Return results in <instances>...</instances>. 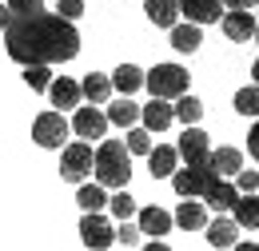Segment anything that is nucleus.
Wrapping results in <instances>:
<instances>
[{"instance_id": "28", "label": "nucleus", "mask_w": 259, "mask_h": 251, "mask_svg": "<svg viewBox=\"0 0 259 251\" xmlns=\"http://www.w3.org/2000/svg\"><path fill=\"white\" fill-rule=\"evenodd\" d=\"M235 112H239V116H251V120H259V88H255V84L235 92Z\"/></svg>"}, {"instance_id": "31", "label": "nucleus", "mask_w": 259, "mask_h": 251, "mask_svg": "<svg viewBox=\"0 0 259 251\" xmlns=\"http://www.w3.org/2000/svg\"><path fill=\"white\" fill-rule=\"evenodd\" d=\"M108 207H112V216H120V220H128V216H136V199H132L128 191H116V195L108 199Z\"/></svg>"}, {"instance_id": "35", "label": "nucleus", "mask_w": 259, "mask_h": 251, "mask_svg": "<svg viewBox=\"0 0 259 251\" xmlns=\"http://www.w3.org/2000/svg\"><path fill=\"white\" fill-rule=\"evenodd\" d=\"M80 12H84V0H60V4H56V16H60V20H68V24H72Z\"/></svg>"}, {"instance_id": "18", "label": "nucleus", "mask_w": 259, "mask_h": 251, "mask_svg": "<svg viewBox=\"0 0 259 251\" xmlns=\"http://www.w3.org/2000/svg\"><path fill=\"white\" fill-rule=\"evenodd\" d=\"M176 168H180V152H176L171 144H160V148H152V152H148V172H152L156 180L176 176Z\"/></svg>"}, {"instance_id": "8", "label": "nucleus", "mask_w": 259, "mask_h": 251, "mask_svg": "<svg viewBox=\"0 0 259 251\" xmlns=\"http://www.w3.org/2000/svg\"><path fill=\"white\" fill-rule=\"evenodd\" d=\"M68 124H72V132H76L84 144H92V140H100V136L108 132V116L100 112L96 104H80V108L72 112V120H68Z\"/></svg>"}, {"instance_id": "20", "label": "nucleus", "mask_w": 259, "mask_h": 251, "mask_svg": "<svg viewBox=\"0 0 259 251\" xmlns=\"http://www.w3.org/2000/svg\"><path fill=\"white\" fill-rule=\"evenodd\" d=\"M211 172H215V176H239V172H243V152H239V148H215V152H211Z\"/></svg>"}, {"instance_id": "16", "label": "nucleus", "mask_w": 259, "mask_h": 251, "mask_svg": "<svg viewBox=\"0 0 259 251\" xmlns=\"http://www.w3.org/2000/svg\"><path fill=\"white\" fill-rule=\"evenodd\" d=\"M220 20H224V36H227V40H235V44L251 40V36H255V24H259L251 12H224Z\"/></svg>"}, {"instance_id": "17", "label": "nucleus", "mask_w": 259, "mask_h": 251, "mask_svg": "<svg viewBox=\"0 0 259 251\" xmlns=\"http://www.w3.org/2000/svg\"><path fill=\"white\" fill-rule=\"evenodd\" d=\"M171 220H176V227H184V231H203V227H207V207H203L199 199H184V203L171 212Z\"/></svg>"}, {"instance_id": "27", "label": "nucleus", "mask_w": 259, "mask_h": 251, "mask_svg": "<svg viewBox=\"0 0 259 251\" xmlns=\"http://www.w3.org/2000/svg\"><path fill=\"white\" fill-rule=\"evenodd\" d=\"M171 108H176V120H184L188 128H195V124H199V116H203V104H199L195 96H180Z\"/></svg>"}, {"instance_id": "36", "label": "nucleus", "mask_w": 259, "mask_h": 251, "mask_svg": "<svg viewBox=\"0 0 259 251\" xmlns=\"http://www.w3.org/2000/svg\"><path fill=\"white\" fill-rule=\"evenodd\" d=\"M247 152L255 156V163H259V120L251 124V132H247Z\"/></svg>"}, {"instance_id": "9", "label": "nucleus", "mask_w": 259, "mask_h": 251, "mask_svg": "<svg viewBox=\"0 0 259 251\" xmlns=\"http://www.w3.org/2000/svg\"><path fill=\"white\" fill-rule=\"evenodd\" d=\"M215 180V172L211 168H176V176H171V184H176V191L184 195V199H203V191H207V184Z\"/></svg>"}, {"instance_id": "21", "label": "nucleus", "mask_w": 259, "mask_h": 251, "mask_svg": "<svg viewBox=\"0 0 259 251\" xmlns=\"http://www.w3.org/2000/svg\"><path fill=\"white\" fill-rule=\"evenodd\" d=\"M140 88H144V72H140L136 64H120V68L112 72V92L132 96V92H140Z\"/></svg>"}, {"instance_id": "22", "label": "nucleus", "mask_w": 259, "mask_h": 251, "mask_svg": "<svg viewBox=\"0 0 259 251\" xmlns=\"http://www.w3.org/2000/svg\"><path fill=\"white\" fill-rule=\"evenodd\" d=\"M104 116H108V124H116V128H132L136 120H140V104H136L132 96H124V100H112Z\"/></svg>"}, {"instance_id": "32", "label": "nucleus", "mask_w": 259, "mask_h": 251, "mask_svg": "<svg viewBox=\"0 0 259 251\" xmlns=\"http://www.w3.org/2000/svg\"><path fill=\"white\" fill-rule=\"evenodd\" d=\"M8 12L12 16H36V12H44V0H8Z\"/></svg>"}, {"instance_id": "39", "label": "nucleus", "mask_w": 259, "mask_h": 251, "mask_svg": "<svg viewBox=\"0 0 259 251\" xmlns=\"http://www.w3.org/2000/svg\"><path fill=\"white\" fill-rule=\"evenodd\" d=\"M144 251H171V247H167L163 239H152V243H148V247H144Z\"/></svg>"}, {"instance_id": "38", "label": "nucleus", "mask_w": 259, "mask_h": 251, "mask_svg": "<svg viewBox=\"0 0 259 251\" xmlns=\"http://www.w3.org/2000/svg\"><path fill=\"white\" fill-rule=\"evenodd\" d=\"M8 20H12V12H8V4H0V32L8 28Z\"/></svg>"}, {"instance_id": "19", "label": "nucleus", "mask_w": 259, "mask_h": 251, "mask_svg": "<svg viewBox=\"0 0 259 251\" xmlns=\"http://www.w3.org/2000/svg\"><path fill=\"white\" fill-rule=\"evenodd\" d=\"M144 12H148L152 24L176 28V20H180V0H144Z\"/></svg>"}, {"instance_id": "43", "label": "nucleus", "mask_w": 259, "mask_h": 251, "mask_svg": "<svg viewBox=\"0 0 259 251\" xmlns=\"http://www.w3.org/2000/svg\"><path fill=\"white\" fill-rule=\"evenodd\" d=\"M255 4H259V0H255Z\"/></svg>"}, {"instance_id": "1", "label": "nucleus", "mask_w": 259, "mask_h": 251, "mask_svg": "<svg viewBox=\"0 0 259 251\" xmlns=\"http://www.w3.org/2000/svg\"><path fill=\"white\" fill-rule=\"evenodd\" d=\"M8 56L24 68H48V64L76 60L80 52V32L76 24L60 20L56 12H36V16H12L4 28Z\"/></svg>"}, {"instance_id": "10", "label": "nucleus", "mask_w": 259, "mask_h": 251, "mask_svg": "<svg viewBox=\"0 0 259 251\" xmlns=\"http://www.w3.org/2000/svg\"><path fill=\"white\" fill-rule=\"evenodd\" d=\"M235 199H239V188L227 184L224 176H215V180L207 184V191H203V207H211V212H220V216H231Z\"/></svg>"}, {"instance_id": "3", "label": "nucleus", "mask_w": 259, "mask_h": 251, "mask_svg": "<svg viewBox=\"0 0 259 251\" xmlns=\"http://www.w3.org/2000/svg\"><path fill=\"white\" fill-rule=\"evenodd\" d=\"M188 68H180V64H156L152 72H144V88L152 92V100H180V96H188Z\"/></svg>"}, {"instance_id": "42", "label": "nucleus", "mask_w": 259, "mask_h": 251, "mask_svg": "<svg viewBox=\"0 0 259 251\" xmlns=\"http://www.w3.org/2000/svg\"><path fill=\"white\" fill-rule=\"evenodd\" d=\"M255 44H259V24H255Z\"/></svg>"}, {"instance_id": "41", "label": "nucleus", "mask_w": 259, "mask_h": 251, "mask_svg": "<svg viewBox=\"0 0 259 251\" xmlns=\"http://www.w3.org/2000/svg\"><path fill=\"white\" fill-rule=\"evenodd\" d=\"M251 76H255V88H259V60L251 64Z\"/></svg>"}, {"instance_id": "24", "label": "nucleus", "mask_w": 259, "mask_h": 251, "mask_svg": "<svg viewBox=\"0 0 259 251\" xmlns=\"http://www.w3.org/2000/svg\"><path fill=\"white\" fill-rule=\"evenodd\" d=\"M231 220L239 223V231L243 227H259V195H239L235 207H231Z\"/></svg>"}, {"instance_id": "12", "label": "nucleus", "mask_w": 259, "mask_h": 251, "mask_svg": "<svg viewBox=\"0 0 259 251\" xmlns=\"http://www.w3.org/2000/svg\"><path fill=\"white\" fill-rule=\"evenodd\" d=\"M180 12L188 24H215L224 16V0H180Z\"/></svg>"}, {"instance_id": "33", "label": "nucleus", "mask_w": 259, "mask_h": 251, "mask_svg": "<svg viewBox=\"0 0 259 251\" xmlns=\"http://www.w3.org/2000/svg\"><path fill=\"white\" fill-rule=\"evenodd\" d=\"M116 243H124V247H136V243H140V227L124 220L120 227H116Z\"/></svg>"}, {"instance_id": "14", "label": "nucleus", "mask_w": 259, "mask_h": 251, "mask_svg": "<svg viewBox=\"0 0 259 251\" xmlns=\"http://www.w3.org/2000/svg\"><path fill=\"white\" fill-rule=\"evenodd\" d=\"M203 231H207V243H211V247H235V243H239V223L235 220H227V216H215V220H207V227H203Z\"/></svg>"}, {"instance_id": "23", "label": "nucleus", "mask_w": 259, "mask_h": 251, "mask_svg": "<svg viewBox=\"0 0 259 251\" xmlns=\"http://www.w3.org/2000/svg\"><path fill=\"white\" fill-rule=\"evenodd\" d=\"M80 92L84 100H92V104H104V100H112V76H100V72H88L84 80H80Z\"/></svg>"}, {"instance_id": "2", "label": "nucleus", "mask_w": 259, "mask_h": 251, "mask_svg": "<svg viewBox=\"0 0 259 251\" xmlns=\"http://www.w3.org/2000/svg\"><path fill=\"white\" fill-rule=\"evenodd\" d=\"M96 184L100 188H128L132 184V152L124 148V140H104L96 148Z\"/></svg>"}, {"instance_id": "30", "label": "nucleus", "mask_w": 259, "mask_h": 251, "mask_svg": "<svg viewBox=\"0 0 259 251\" xmlns=\"http://www.w3.org/2000/svg\"><path fill=\"white\" fill-rule=\"evenodd\" d=\"M24 84H28L32 92H48V88H52V72H48V68H24Z\"/></svg>"}, {"instance_id": "13", "label": "nucleus", "mask_w": 259, "mask_h": 251, "mask_svg": "<svg viewBox=\"0 0 259 251\" xmlns=\"http://www.w3.org/2000/svg\"><path fill=\"white\" fill-rule=\"evenodd\" d=\"M140 120H144V132H163V128L176 124V108L167 100H148L140 108Z\"/></svg>"}, {"instance_id": "37", "label": "nucleus", "mask_w": 259, "mask_h": 251, "mask_svg": "<svg viewBox=\"0 0 259 251\" xmlns=\"http://www.w3.org/2000/svg\"><path fill=\"white\" fill-rule=\"evenodd\" d=\"M224 4H231V12H247V4H255V0H224Z\"/></svg>"}, {"instance_id": "6", "label": "nucleus", "mask_w": 259, "mask_h": 251, "mask_svg": "<svg viewBox=\"0 0 259 251\" xmlns=\"http://www.w3.org/2000/svg\"><path fill=\"white\" fill-rule=\"evenodd\" d=\"M80 239H84V247L88 251H104L116 243V227L108 216H100V212H84V220H80Z\"/></svg>"}, {"instance_id": "40", "label": "nucleus", "mask_w": 259, "mask_h": 251, "mask_svg": "<svg viewBox=\"0 0 259 251\" xmlns=\"http://www.w3.org/2000/svg\"><path fill=\"white\" fill-rule=\"evenodd\" d=\"M231 251H259V243H235Z\"/></svg>"}, {"instance_id": "11", "label": "nucleus", "mask_w": 259, "mask_h": 251, "mask_svg": "<svg viewBox=\"0 0 259 251\" xmlns=\"http://www.w3.org/2000/svg\"><path fill=\"white\" fill-rule=\"evenodd\" d=\"M48 100H52V108H56V112H76V108H80V100H84V92H80V80H68V76L52 80Z\"/></svg>"}, {"instance_id": "26", "label": "nucleus", "mask_w": 259, "mask_h": 251, "mask_svg": "<svg viewBox=\"0 0 259 251\" xmlns=\"http://www.w3.org/2000/svg\"><path fill=\"white\" fill-rule=\"evenodd\" d=\"M108 199H112V195L100 188V184H80V191H76V203H80L84 212H104Z\"/></svg>"}, {"instance_id": "34", "label": "nucleus", "mask_w": 259, "mask_h": 251, "mask_svg": "<svg viewBox=\"0 0 259 251\" xmlns=\"http://www.w3.org/2000/svg\"><path fill=\"white\" fill-rule=\"evenodd\" d=\"M235 188H239V195H255V188H259V172H239L235 176Z\"/></svg>"}, {"instance_id": "4", "label": "nucleus", "mask_w": 259, "mask_h": 251, "mask_svg": "<svg viewBox=\"0 0 259 251\" xmlns=\"http://www.w3.org/2000/svg\"><path fill=\"white\" fill-rule=\"evenodd\" d=\"M92 163H96L92 144H84V140L64 144V156H60V176H64L68 184H84V180L92 176Z\"/></svg>"}, {"instance_id": "7", "label": "nucleus", "mask_w": 259, "mask_h": 251, "mask_svg": "<svg viewBox=\"0 0 259 251\" xmlns=\"http://www.w3.org/2000/svg\"><path fill=\"white\" fill-rule=\"evenodd\" d=\"M176 152L184 159V168H211V144H207V132H199V128H188L180 136Z\"/></svg>"}, {"instance_id": "5", "label": "nucleus", "mask_w": 259, "mask_h": 251, "mask_svg": "<svg viewBox=\"0 0 259 251\" xmlns=\"http://www.w3.org/2000/svg\"><path fill=\"white\" fill-rule=\"evenodd\" d=\"M68 132H72V124L64 120V112H40L32 120V140L40 144V148H64L68 144Z\"/></svg>"}, {"instance_id": "15", "label": "nucleus", "mask_w": 259, "mask_h": 251, "mask_svg": "<svg viewBox=\"0 0 259 251\" xmlns=\"http://www.w3.org/2000/svg\"><path fill=\"white\" fill-rule=\"evenodd\" d=\"M140 235H152V239H163L171 227H176V220H171V212H163V207H144L140 212Z\"/></svg>"}, {"instance_id": "29", "label": "nucleus", "mask_w": 259, "mask_h": 251, "mask_svg": "<svg viewBox=\"0 0 259 251\" xmlns=\"http://www.w3.org/2000/svg\"><path fill=\"white\" fill-rule=\"evenodd\" d=\"M124 148H128L132 156H148V152H152V132H144V128H128Z\"/></svg>"}, {"instance_id": "25", "label": "nucleus", "mask_w": 259, "mask_h": 251, "mask_svg": "<svg viewBox=\"0 0 259 251\" xmlns=\"http://www.w3.org/2000/svg\"><path fill=\"white\" fill-rule=\"evenodd\" d=\"M199 44H203L199 24H176V28H171V48H176V52H195Z\"/></svg>"}]
</instances>
